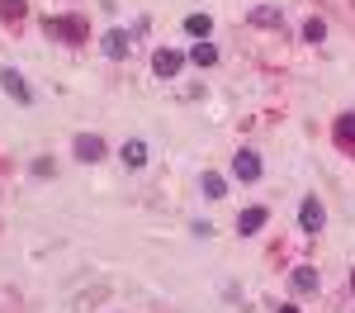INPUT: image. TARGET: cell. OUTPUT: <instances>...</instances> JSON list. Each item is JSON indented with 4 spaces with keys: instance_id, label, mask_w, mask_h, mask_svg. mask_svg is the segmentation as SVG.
Here are the masks:
<instances>
[{
    "instance_id": "2e32d148",
    "label": "cell",
    "mask_w": 355,
    "mask_h": 313,
    "mask_svg": "<svg viewBox=\"0 0 355 313\" xmlns=\"http://www.w3.org/2000/svg\"><path fill=\"white\" fill-rule=\"evenodd\" d=\"M303 38H308V43H322V38H327V24H322V19H308V24H303Z\"/></svg>"
},
{
    "instance_id": "6da1fadb",
    "label": "cell",
    "mask_w": 355,
    "mask_h": 313,
    "mask_svg": "<svg viewBox=\"0 0 355 313\" xmlns=\"http://www.w3.org/2000/svg\"><path fill=\"white\" fill-rule=\"evenodd\" d=\"M85 19H71V15H57V19H48V38H67V43H85Z\"/></svg>"
},
{
    "instance_id": "30bf717a",
    "label": "cell",
    "mask_w": 355,
    "mask_h": 313,
    "mask_svg": "<svg viewBox=\"0 0 355 313\" xmlns=\"http://www.w3.org/2000/svg\"><path fill=\"white\" fill-rule=\"evenodd\" d=\"M119 157H123V167H142V162H147V142H123V152H119Z\"/></svg>"
},
{
    "instance_id": "9a60e30c",
    "label": "cell",
    "mask_w": 355,
    "mask_h": 313,
    "mask_svg": "<svg viewBox=\"0 0 355 313\" xmlns=\"http://www.w3.org/2000/svg\"><path fill=\"white\" fill-rule=\"evenodd\" d=\"M223 190H227V185H223V176L204 171V195H209V199H223Z\"/></svg>"
},
{
    "instance_id": "8fae6325",
    "label": "cell",
    "mask_w": 355,
    "mask_h": 313,
    "mask_svg": "<svg viewBox=\"0 0 355 313\" xmlns=\"http://www.w3.org/2000/svg\"><path fill=\"white\" fill-rule=\"evenodd\" d=\"M190 62H194V67H214V62H218V48H214V43H194Z\"/></svg>"
},
{
    "instance_id": "e0dca14e",
    "label": "cell",
    "mask_w": 355,
    "mask_h": 313,
    "mask_svg": "<svg viewBox=\"0 0 355 313\" xmlns=\"http://www.w3.org/2000/svg\"><path fill=\"white\" fill-rule=\"evenodd\" d=\"M24 10H28L24 0H0V19H19Z\"/></svg>"
},
{
    "instance_id": "9c48e42d",
    "label": "cell",
    "mask_w": 355,
    "mask_h": 313,
    "mask_svg": "<svg viewBox=\"0 0 355 313\" xmlns=\"http://www.w3.org/2000/svg\"><path fill=\"white\" fill-rule=\"evenodd\" d=\"M294 289H299V294H313V289H318V271H313V266H294Z\"/></svg>"
},
{
    "instance_id": "ac0fdd59",
    "label": "cell",
    "mask_w": 355,
    "mask_h": 313,
    "mask_svg": "<svg viewBox=\"0 0 355 313\" xmlns=\"http://www.w3.org/2000/svg\"><path fill=\"white\" fill-rule=\"evenodd\" d=\"M279 313H299V309H289V304H284V309H279Z\"/></svg>"
},
{
    "instance_id": "7c38bea8",
    "label": "cell",
    "mask_w": 355,
    "mask_h": 313,
    "mask_svg": "<svg viewBox=\"0 0 355 313\" xmlns=\"http://www.w3.org/2000/svg\"><path fill=\"white\" fill-rule=\"evenodd\" d=\"M266 219H270L266 209H246L242 219H237V228H242V232H256V228H266Z\"/></svg>"
},
{
    "instance_id": "ba28073f",
    "label": "cell",
    "mask_w": 355,
    "mask_h": 313,
    "mask_svg": "<svg viewBox=\"0 0 355 313\" xmlns=\"http://www.w3.org/2000/svg\"><path fill=\"white\" fill-rule=\"evenodd\" d=\"M251 24H261V28H279V24H284V15H279L275 5H261V10H251Z\"/></svg>"
},
{
    "instance_id": "3957f363",
    "label": "cell",
    "mask_w": 355,
    "mask_h": 313,
    "mask_svg": "<svg viewBox=\"0 0 355 313\" xmlns=\"http://www.w3.org/2000/svg\"><path fill=\"white\" fill-rule=\"evenodd\" d=\"M0 85H5V95H15L19 105H28V100H33V90H28V81L19 76V71H15V67H5V71H0Z\"/></svg>"
},
{
    "instance_id": "277c9868",
    "label": "cell",
    "mask_w": 355,
    "mask_h": 313,
    "mask_svg": "<svg viewBox=\"0 0 355 313\" xmlns=\"http://www.w3.org/2000/svg\"><path fill=\"white\" fill-rule=\"evenodd\" d=\"M180 67H185V57L175 53V48H157V53H152V71H157V76H175Z\"/></svg>"
},
{
    "instance_id": "52a82bcc",
    "label": "cell",
    "mask_w": 355,
    "mask_h": 313,
    "mask_svg": "<svg viewBox=\"0 0 355 313\" xmlns=\"http://www.w3.org/2000/svg\"><path fill=\"white\" fill-rule=\"evenodd\" d=\"M128 48H133V43H128V33H123V28H110V33H105V57L119 62V57H128Z\"/></svg>"
},
{
    "instance_id": "d6986e66",
    "label": "cell",
    "mask_w": 355,
    "mask_h": 313,
    "mask_svg": "<svg viewBox=\"0 0 355 313\" xmlns=\"http://www.w3.org/2000/svg\"><path fill=\"white\" fill-rule=\"evenodd\" d=\"M351 289H355V271H351Z\"/></svg>"
},
{
    "instance_id": "5bb4252c",
    "label": "cell",
    "mask_w": 355,
    "mask_h": 313,
    "mask_svg": "<svg viewBox=\"0 0 355 313\" xmlns=\"http://www.w3.org/2000/svg\"><path fill=\"white\" fill-rule=\"evenodd\" d=\"M336 142H346V147L355 142V114H341L336 119Z\"/></svg>"
},
{
    "instance_id": "7a4b0ae2",
    "label": "cell",
    "mask_w": 355,
    "mask_h": 313,
    "mask_svg": "<svg viewBox=\"0 0 355 313\" xmlns=\"http://www.w3.org/2000/svg\"><path fill=\"white\" fill-rule=\"evenodd\" d=\"M322 223H327V214H322V204H318V199L308 195L299 204V228L303 232H322Z\"/></svg>"
},
{
    "instance_id": "5b68a950",
    "label": "cell",
    "mask_w": 355,
    "mask_h": 313,
    "mask_svg": "<svg viewBox=\"0 0 355 313\" xmlns=\"http://www.w3.org/2000/svg\"><path fill=\"white\" fill-rule=\"evenodd\" d=\"M71 147H76L81 162H100V157H105V138H100V133H76Z\"/></svg>"
},
{
    "instance_id": "8992f818",
    "label": "cell",
    "mask_w": 355,
    "mask_h": 313,
    "mask_svg": "<svg viewBox=\"0 0 355 313\" xmlns=\"http://www.w3.org/2000/svg\"><path fill=\"white\" fill-rule=\"evenodd\" d=\"M232 176L237 180H261V157L256 152H237L232 157Z\"/></svg>"
},
{
    "instance_id": "4fadbf2b",
    "label": "cell",
    "mask_w": 355,
    "mask_h": 313,
    "mask_svg": "<svg viewBox=\"0 0 355 313\" xmlns=\"http://www.w3.org/2000/svg\"><path fill=\"white\" fill-rule=\"evenodd\" d=\"M209 28H214L209 15H190V19H185V33H190V38H209Z\"/></svg>"
}]
</instances>
